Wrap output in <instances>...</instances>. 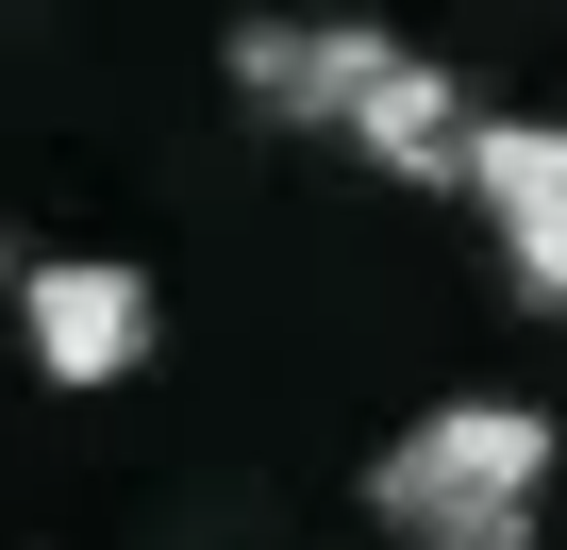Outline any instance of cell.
Wrapping results in <instances>:
<instances>
[{
	"label": "cell",
	"mask_w": 567,
	"mask_h": 550,
	"mask_svg": "<svg viewBox=\"0 0 567 550\" xmlns=\"http://www.w3.org/2000/svg\"><path fill=\"white\" fill-rule=\"evenodd\" d=\"M534 500H550V417L534 401H434L368 467V517L401 550H534Z\"/></svg>",
	"instance_id": "obj_1"
},
{
	"label": "cell",
	"mask_w": 567,
	"mask_h": 550,
	"mask_svg": "<svg viewBox=\"0 0 567 550\" xmlns=\"http://www.w3.org/2000/svg\"><path fill=\"white\" fill-rule=\"evenodd\" d=\"M451 184L484 200L501 267H517V301H567V117H467Z\"/></svg>",
	"instance_id": "obj_2"
},
{
	"label": "cell",
	"mask_w": 567,
	"mask_h": 550,
	"mask_svg": "<svg viewBox=\"0 0 567 550\" xmlns=\"http://www.w3.org/2000/svg\"><path fill=\"white\" fill-rule=\"evenodd\" d=\"M34 334V367L51 384H134L151 367V267H117V250H68V267H18V301H0Z\"/></svg>",
	"instance_id": "obj_3"
},
{
	"label": "cell",
	"mask_w": 567,
	"mask_h": 550,
	"mask_svg": "<svg viewBox=\"0 0 567 550\" xmlns=\"http://www.w3.org/2000/svg\"><path fill=\"white\" fill-rule=\"evenodd\" d=\"M334 151L384 167V184H451V151H467V84H451L417 34H368V51H351V101H334Z\"/></svg>",
	"instance_id": "obj_4"
},
{
	"label": "cell",
	"mask_w": 567,
	"mask_h": 550,
	"mask_svg": "<svg viewBox=\"0 0 567 550\" xmlns=\"http://www.w3.org/2000/svg\"><path fill=\"white\" fill-rule=\"evenodd\" d=\"M351 51H368V18H250V34H234V101L284 117V134H334Z\"/></svg>",
	"instance_id": "obj_5"
},
{
	"label": "cell",
	"mask_w": 567,
	"mask_h": 550,
	"mask_svg": "<svg viewBox=\"0 0 567 550\" xmlns=\"http://www.w3.org/2000/svg\"><path fill=\"white\" fill-rule=\"evenodd\" d=\"M0 301H18V250H0Z\"/></svg>",
	"instance_id": "obj_6"
}]
</instances>
